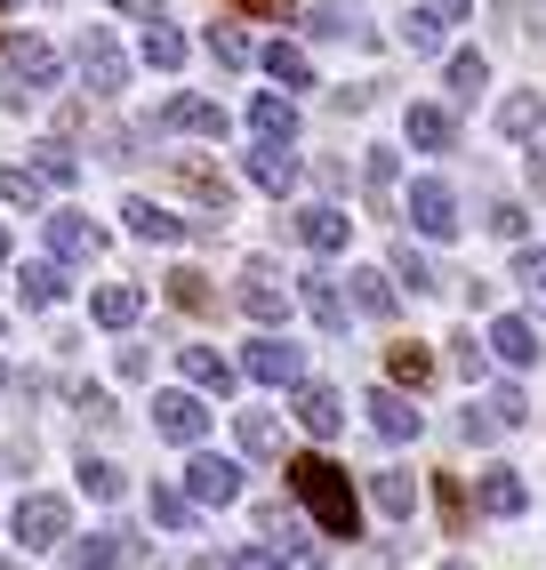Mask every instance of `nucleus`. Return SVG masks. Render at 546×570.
<instances>
[{
    "label": "nucleus",
    "instance_id": "f257e3e1",
    "mask_svg": "<svg viewBox=\"0 0 546 570\" xmlns=\"http://www.w3.org/2000/svg\"><path fill=\"white\" fill-rule=\"evenodd\" d=\"M290 490H298V507L322 522V539H362V499H354V482H345L338 459H290Z\"/></svg>",
    "mask_w": 546,
    "mask_h": 570
},
{
    "label": "nucleus",
    "instance_id": "f03ea898",
    "mask_svg": "<svg viewBox=\"0 0 546 570\" xmlns=\"http://www.w3.org/2000/svg\"><path fill=\"white\" fill-rule=\"evenodd\" d=\"M0 57H9V81H0V105H9V112H25L32 97H41V89H57V49L49 41H32V32H17V41H0Z\"/></svg>",
    "mask_w": 546,
    "mask_h": 570
},
{
    "label": "nucleus",
    "instance_id": "7ed1b4c3",
    "mask_svg": "<svg viewBox=\"0 0 546 570\" xmlns=\"http://www.w3.org/2000/svg\"><path fill=\"white\" fill-rule=\"evenodd\" d=\"M9 530H17L25 547H65V539H72V507L49 499V490H32V499L9 514Z\"/></svg>",
    "mask_w": 546,
    "mask_h": 570
},
{
    "label": "nucleus",
    "instance_id": "20e7f679",
    "mask_svg": "<svg viewBox=\"0 0 546 570\" xmlns=\"http://www.w3.org/2000/svg\"><path fill=\"white\" fill-rule=\"evenodd\" d=\"M153 426H162L169 442H185V450H193V442L209 434V402H202V386H193V394H185V386L153 394Z\"/></svg>",
    "mask_w": 546,
    "mask_h": 570
},
{
    "label": "nucleus",
    "instance_id": "39448f33",
    "mask_svg": "<svg viewBox=\"0 0 546 570\" xmlns=\"http://www.w3.org/2000/svg\"><path fill=\"white\" fill-rule=\"evenodd\" d=\"M185 490L202 507H233V499H242V466L217 459V450H193V459H185Z\"/></svg>",
    "mask_w": 546,
    "mask_h": 570
},
{
    "label": "nucleus",
    "instance_id": "423d86ee",
    "mask_svg": "<svg viewBox=\"0 0 546 570\" xmlns=\"http://www.w3.org/2000/svg\"><path fill=\"white\" fill-rule=\"evenodd\" d=\"M410 225H418L426 242H450L458 234V194H450L442 177H418L410 185Z\"/></svg>",
    "mask_w": 546,
    "mask_h": 570
},
{
    "label": "nucleus",
    "instance_id": "0eeeda50",
    "mask_svg": "<svg viewBox=\"0 0 546 570\" xmlns=\"http://www.w3.org/2000/svg\"><path fill=\"white\" fill-rule=\"evenodd\" d=\"M242 370L257 377V386H305V354L290 346V337H273V330H265L257 346L242 354Z\"/></svg>",
    "mask_w": 546,
    "mask_h": 570
},
{
    "label": "nucleus",
    "instance_id": "6e6552de",
    "mask_svg": "<svg viewBox=\"0 0 546 570\" xmlns=\"http://www.w3.org/2000/svg\"><path fill=\"white\" fill-rule=\"evenodd\" d=\"M65 562L72 570H129V562H145V539H129V530H97V539H72Z\"/></svg>",
    "mask_w": 546,
    "mask_h": 570
},
{
    "label": "nucleus",
    "instance_id": "1a4fd4ad",
    "mask_svg": "<svg viewBox=\"0 0 546 570\" xmlns=\"http://www.w3.org/2000/svg\"><path fill=\"white\" fill-rule=\"evenodd\" d=\"M233 297H242V314L265 322V330H282V322H290V289H282V274H273V265H250Z\"/></svg>",
    "mask_w": 546,
    "mask_h": 570
},
{
    "label": "nucleus",
    "instance_id": "9d476101",
    "mask_svg": "<svg viewBox=\"0 0 546 570\" xmlns=\"http://www.w3.org/2000/svg\"><path fill=\"white\" fill-rule=\"evenodd\" d=\"M169 177H177V194H193L209 217H225V209H233V185H225V169H209L202 154H177V161H169Z\"/></svg>",
    "mask_w": 546,
    "mask_h": 570
},
{
    "label": "nucleus",
    "instance_id": "9b49d317",
    "mask_svg": "<svg viewBox=\"0 0 546 570\" xmlns=\"http://www.w3.org/2000/svg\"><path fill=\"white\" fill-rule=\"evenodd\" d=\"M81 72H89V89H97V97H113V89L129 81V65H121V49H113V32H105V24L81 32Z\"/></svg>",
    "mask_w": 546,
    "mask_h": 570
},
{
    "label": "nucleus",
    "instance_id": "f8f14e48",
    "mask_svg": "<svg viewBox=\"0 0 546 570\" xmlns=\"http://www.w3.org/2000/svg\"><path fill=\"white\" fill-rule=\"evenodd\" d=\"M370 426H378L386 442H418L426 417H418V402H410L402 386H378V394H370Z\"/></svg>",
    "mask_w": 546,
    "mask_h": 570
},
{
    "label": "nucleus",
    "instance_id": "ddd939ff",
    "mask_svg": "<svg viewBox=\"0 0 546 570\" xmlns=\"http://www.w3.org/2000/svg\"><path fill=\"white\" fill-rule=\"evenodd\" d=\"M466 17V0H418V9L402 17V41L410 49H442V32Z\"/></svg>",
    "mask_w": 546,
    "mask_h": 570
},
{
    "label": "nucleus",
    "instance_id": "4468645a",
    "mask_svg": "<svg viewBox=\"0 0 546 570\" xmlns=\"http://www.w3.org/2000/svg\"><path fill=\"white\" fill-rule=\"evenodd\" d=\"M298 154H290V145H265L257 137V154H250V185H257V194H298Z\"/></svg>",
    "mask_w": 546,
    "mask_h": 570
},
{
    "label": "nucleus",
    "instance_id": "2eb2a0df",
    "mask_svg": "<svg viewBox=\"0 0 546 570\" xmlns=\"http://www.w3.org/2000/svg\"><path fill=\"white\" fill-rule=\"evenodd\" d=\"M121 217H129V234H137V242H162V249L193 234V225H185V217H169L162 202H145V194H129V202H121Z\"/></svg>",
    "mask_w": 546,
    "mask_h": 570
},
{
    "label": "nucleus",
    "instance_id": "dca6fc26",
    "mask_svg": "<svg viewBox=\"0 0 546 570\" xmlns=\"http://www.w3.org/2000/svg\"><path fill=\"white\" fill-rule=\"evenodd\" d=\"M49 249L65 257V265H97L105 257V234L89 217H49Z\"/></svg>",
    "mask_w": 546,
    "mask_h": 570
},
{
    "label": "nucleus",
    "instance_id": "f3484780",
    "mask_svg": "<svg viewBox=\"0 0 546 570\" xmlns=\"http://www.w3.org/2000/svg\"><path fill=\"white\" fill-rule=\"evenodd\" d=\"M345 234H354V217H345V209H298V242L314 257H338Z\"/></svg>",
    "mask_w": 546,
    "mask_h": 570
},
{
    "label": "nucleus",
    "instance_id": "a211bd4d",
    "mask_svg": "<svg viewBox=\"0 0 546 570\" xmlns=\"http://www.w3.org/2000/svg\"><path fill=\"white\" fill-rule=\"evenodd\" d=\"M490 354H498L506 370H530V362H538V330H530L523 314H498V322H490Z\"/></svg>",
    "mask_w": 546,
    "mask_h": 570
},
{
    "label": "nucleus",
    "instance_id": "6ab92c4d",
    "mask_svg": "<svg viewBox=\"0 0 546 570\" xmlns=\"http://www.w3.org/2000/svg\"><path fill=\"white\" fill-rule=\"evenodd\" d=\"M162 121L185 129V137H225V105H209V97H169Z\"/></svg>",
    "mask_w": 546,
    "mask_h": 570
},
{
    "label": "nucleus",
    "instance_id": "aec40b11",
    "mask_svg": "<svg viewBox=\"0 0 546 570\" xmlns=\"http://www.w3.org/2000/svg\"><path fill=\"white\" fill-rule=\"evenodd\" d=\"M298 426L314 434V442H330V434L345 426V402H338L330 386H298Z\"/></svg>",
    "mask_w": 546,
    "mask_h": 570
},
{
    "label": "nucleus",
    "instance_id": "412c9836",
    "mask_svg": "<svg viewBox=\"0 0 546 570\" xmlns=\"http://www.w3.org/2000/svg\"><path fill=\"white\" fill-rule=\"evenodd\" d=\"M177 370H185V386H202V394H233V362L209 354V346H177Z\"/></svg>",
    "mask_w": 546,
    "mask_h": 570
},
{
    "label": "nucleus",
    "instance_id": "4be33fe9",
    "mask_svg": "<svg viewBox=\"0 0 546 570\" xmlns=\"http://www.w3.org/2000/svg\"><path fill=\"white\" fill-rule=\"evenodd\" d=\"M410 145H418V154H450V145H458V121H450V112L442 105H410Z\"/></svg>",
    "mask_w": 546,
    "mask_h": 570
},
{
    "label": "nucleus",
    "instance_id": "5701e85b",
    "mask_svg": "<svg viewBox=\"0 0 546 570\" xmlns=\"http://www.w3.org/2000/svg\"><path fill=\"white\" fill-rule=\"evenodd\" d=\"M370 499H378L386 522H410V514H418V482H410L402 466H386V474H370Z\"/></svg>",
    "mask_w": 546,
    "mask_h": 570
},
{
    "label": "nucleus",
    "instance_id": "b1692460",
    "mask_svg": "<svg viewBox=\"0 0 546 570\" xmlns=\"http://www.w3.org/2000/svg\"><path fill=\"white\" fill-rule=\"evenodd\" d=\"M523 507H530V490H523V474H515V466H490V474H482V514H498V522H515Z\"/></svg>",
    "mask_w": 546,
    "mask_h": 570
},
{
    "label": "nucleus",
    "instance_id": "393cba45",
    "mask_svg": "<svg viewBox=\"0 0 546 570\" xmlns=\"http://www.w3.org/2000/svg\"><path fill=\"white\" fill-rule=\"evenodd\" d=\"M250 129H257L265 145H290V137H298V105H290V97H273V89L250 97Z\"/></svg>",
    "mask_w": 546,
    "mask_h": 570
},
{
    "label": "nucleus",
    "instance_id": "a878e982",
    "mask_svg": "<svg viewBox=\"0 0 546 570\" xmlns=\"http://www.w3.org/2000/svg\"><path fill=\"white\" fill-rule=\"evenodd\" d=\"M137 306H145V289H137V282H105V289L89 297V314H97L105 330H129V322H137Z\"/></svg>",
    "mask_w": 546,
    "mask_h": 570
},
{
    "label": "nucleus",
    "instance_id": "bb28decb",
    "mask_svg": "<svg viewBox=\"0 0 546 570\" xmlns=\"http://www.w3.org/2000/svg\"><path fill=\"white\" fill-rule=\"evenodd\" d=\"M538 129H546V97L538 89H515L498 105V137H538Z\"/></svg>",
    "mask_w": 546,
    "mask_h": 570
},
{
    "label": "nucleus",
    "instance_id": "cd10ccee",
    "mask_svg": "<svg viewBox=\"0 0 546 570\" xmlns=\"http://www.w3.org/2000/svg\"><path fill=\"white\" fill-rule=\"evenodd\" d=\"M298 297H305V314H314V322H322L330 337L345 330V289H338L330 274H305V289H298Z\"/></svg>",
    "mask_w": 546,
    "mask_h": 570
},
{
    "label": "nucleus",
    "instance_id": "c85d7f7f",
    "mask_svg": "<svg viewBox=\"0 0 546 570\" xmlns=\"http://www.w3.org/2000/svg\"><path fill=\"white\" fill-rule=\"evenodd\" d=\"M145 65H153V72H177V65H185V32H177L169 17L145 24Z\"/></svg>",
    "mask_w": 546,
    "mask_h": 570
},
{
    "label": "nucleus",
    "instance_id": "c756f323",
    "mask_svg": "<svg viewBox=\"0 0 546 570\" xmlns=\"http://www.w3.org/2000/svg\"><path fill=\"white\" fill-rule=\"evenodd\" d=\"M265 72H273L282 89H314V65H305L298 41H273V49H265Z\"/></svg>",
    "mask_w": 546,
    "mask_h": 570
},
{
    "label": "nucleus",
    "instance_id": "7c9ffc66",
    "mask_svg": "<svg viewBox=\"0 0 546 570\" xmlns=\"http://www.w3.org/2000/svg\"><path fill=\"white\" fill-rule=\"evenodd\" d=\"M193 507H202L193 490H169V482H153V522H162V530H177V539H185V530H193Z\"/></svg>",
    "mask_w": 546,
    "mask_h": 570
},
{
    "label": "nucleus",
    "instance_id": "2f4dec72",
    "mask_svg": "<svg viewBox=\"0 0 546 570\" xmlns=\"http://www.w3.org/2000/svg\"><path fill=\"white\" fill-rule=\"evenodd\" d=\"M169 306H177V314H209V306H217V297H209V274H193V265H185V274H169Z\"/></svg>",
    "mask_w": 546,
    "mask_h": 570
},
{
    "label": "nucleus",
    "instance_id": "473e14b6",
    "mask_svg": "<svg viewBox=\"0 0 546 570\" xmlns=\"http://www.w3.org/2000/svg\"><path fill=\"white\" fill-rule=\"evenodd\" d=\"M242 450L250 459H282V426H273L265 410H242Z\"/></svg>",
    "mask_w": 546,
    "mask_h": 570
},
{
    "label": "nucleus",
    "instance_id": "72a5a7b5",
    "mask_svg": "<svg viewBox=\"0 0 546 570\" xmlns=\"http://www.w3.org/2000/svg\"><path fill=\"white\" fill-rule=\"evenodd\" d=\"M354 306L370 322H394V289H386V274H354Z\"/></svg>",
    "mask_w": 546,
    "mask_h": 570
},
{
    "label": "nucleus",
    "instance_id": "f704fd0d",
    "mask_svg": "<svg viewBox=\"0 0 546 570\" xmlns=\"http://www.w3.org/2000/svg\"><path fill=\"white\" fill-rule=\"evenodd\" d=\"M386 370H394V386H426V377H435V354H426V346H394Z\"/></svg>",
    "mask_w": 546,
    "mask_h": 570
},
{
    "label": "nucleus",
    "instance_id": "c9c22d12",
    "mask_svg": "<svg viewBox=\"0 0 546 570\" xmlns=\"http://www.w3.org/2000/svg\"><path fill=\"white\" fill-rule=\"evenodd\" d=\"M25 306H65V274L57 265H25Z\"/></svg>",
    "mask_w": 546,
    "mask_h": 570
},
{
    "label": "nucleus",
    "instance_id": "e433bc0d",
    "mask_svg": "<svg viewBox=\"0 0 546 570\" xmlns=\"http://www.w3.org/2000/svg\"><path fill=\"white\" fill-rule=\"evenodd\" d=\"M450 89H458V97H482V89H490V65H482L475 49H458V57H450Z\"/></svg>",
    "mask_w": 546,
    "mask_h": 570
},
{
    "label": "nucleus",
    "instance_id": "4c0bfd02",
    "mask_svg": "<svg viewBox=\"0 0 546 570\" xmlns=\"http://www.w3.org/2000/svg\"><path fill=\"white\" fill-rule=\"evenodd\" d=\"M41 169H0V202H25V209H41Z\"/></svg>",
    "mask_w": 546,
    "mask_h": 570
},
{
    "label": "nucleus",
    "instance_id": "58836bf2",
    "mask_svg": "<svg viewBox=\"0 0 546 570\" xmlns=\"http://www.w3.org/2000/svg\"><path fill=\"white\" fill-rule=\"evenodd\" d=\"M209 57H217L225 72H242V65H250V41H242L233 24H209Z\"/></svg>",
    "mask_w": 546,
    "mask_h": 570
},
{
    "label": "nucleus",
    "instance_id": "ea45409f",
    "mask_svg": "<svg viewBox=\"0 0 546 570\" xmlns=\"http://www.w3.org/2000/svg\"><path fill=\"white\" fill-rule=\"evenodd\" d=\"M305 32H345V9H338V0H298V9H290Z\"/></svg>",
    "mask_w": 546,
    "mask_h": 570
},
{
    "label": "nucleus",
    "instance_id": "a19ab883",
    "mask_svg": "<svg viewBox=\"0 0 546 570\" xmlns=\"http://www.w3.org/2000/svg\"><path fill=\"white\" fill-rule=\"evenodd\" d=\"M394 282H410V289H442V282H435V265H426L410 242H394Z\"/></svg>",
    "mask_w": 546,
    "mask_h": 570
},
{
    "label": "nucleus",
    "instance_id": "79ce46f5",
    "mask_svg": "<svg viewBox=\"0 0 546 570\" xmlns=\"http://www.w3.org/2000/svg\"><path fill=\"white\" fill-rule=\"evenodd\" d=\"M81 490H89V499H121V466H105V459H81Z\"/></svg>",
    "mask_w": 546,
    "mask_h": 570
},
{
    "label": "nucleus",
    "instance_id": "37998d69",
    "mask_svg": "<svg viewBox=\"0 0 546 570\" xmlns=\"http://www.w3.org/2000/svg\"><path fill=\"white\" fill-rule=\"evenodd\" d=\"M32 169H41L49 185H72V177H81V161H72L65 145H41V154H32Z\"/></svg>",
    "mask_w": 546,
    "mask_h": 570
},
{
    "label": "nucleus",
    "instance_id": "c03bdc74",
    "mask_svg": "<svg viewBox=\"0 0 546 570\" xmlns=\"http://www.w3.org/2000/svg\"><path fill=\"white\" fill-rule=\"evenodd\" d=\"M362 185H370V202H386V194H394V154H386V145L362 161Z\"/></svg>",
    "mask_w": 546,
    "mask_h": 570
},
{
    "label": "nucleus",
    "instance_id": "a18cd8bd",
    "mask_svg": "<svg viewBox=\"0 0 546 570\" xmlns=\"http://www.w3.org/2000/svg\"><path fill=\"white\" fill-rule=\"evenodd\" d=\"M515 282H523V289L538 297V306H546V249H523V257H515Z\"/></svg>",
    "mask_w": 546,
    "mask_h": 570
},
{
    "label": "nucleus",
    "instance_id": "49530a36",
    "mask_svg": "<svg viewBox=\"0 0 546 570\" xmlns=\"http://www.w3.org/2000/svg\"><path fill=\"white\" fill-rule=\"evenodd\" d=\"M450 346H458V354H450L458 377H482V370H490V346H475V337H450Z\"/></svg>",
    "mask_w": 546,
    "mask_h": 570
},
{
    "label": "nucleus",
    "instance_id": "de8ad7c7",
    "mask_svg": "<svg viewBox=\"0 0 546 570\" xmlns=\"http://www.w3.org/2000/svg\"><path fill=\"white\" fill-rule=\"evenodd\" d=\"M490 417H498V426H523V417H530V402H523L515 386H498V394H490Z\"/></svg>",
    "mask_w": 546,
    "mask_h": 570
},
{
    "label": "nucleus",
    "instance_id": "09e8293b",
    "mask_svg": "<svg viewBox=\"0 0 546 570\" xmlns=\"http://www.w3.org/2000/svg\"><path fill=\"white\" fill-rule=\"evenodd\" d=\"M523 225H530V217H523L515 202H498V209H490V234H498V242H523Z\"/></svg>",
    "mask_w": 546,
    "mask_h": 570
},
{
    "label": "nucleus",
    "instance_id": "8fccbe9b",
    "mask_svg": "<svg viewBox=\"0 0 546 570\" xmlns=\"http://www.w3.org/2000/svg\"><path fill=\"white\" fill-rule=\"evenodd\" d=\"M72 410H81V417H97V426H105V417H121V410H113V394H97V386H81V394H72Z\"/></svg>",
    "mask_w": 546,
    "mask_h": 570
},
{
    "label": "nucleus",
    "instance_id": "3c124183",
    "mask_svg": "<svg viewBox=\"0 0 546 570\" xmlns=\"http://www.w3.org/2000/svg\"><path fill=\"white\" fill-rule=\"evenodd\" d=\"M225 570H290V562H282V554H273V547H242V554H233Z\"/></svg>",
    "mask_w": 546,
    "mask_h": 570
},
{
    "label": "nucleus",
    "instance_id": "603ef678",
    "mask_svg": "<svg viewBox=\"0 0 546 570\" xmlns=\"http://www.w3.org/2000/svg\"><path fill=\"white\" fill-rule=\"evenodd\" d=\"M113 9H121V17H145V24H153V17H162V0H113Z\"/></svg>",
    "mask_w": 546,
    "mask_h": 570
},
{
    "label": "nucleus",
    "instance_id": "864d4df0",
    "mask_svg": "<svg viewBox=\"0 0 546 570\" xmlns=\"http://www.w3.org/2000/svg\"><path fill=\"white\" fill-rule=\"evenodd\" d=\"M530 185L546 194V145H530Z\"/></svg>",
    "mask_w": 546,
    "mask_h": 570
},
{
    "label": "nucleus",
    "instance_id": "5fc2aeb1",
    "mask_svg": "<svg viewBox=\"0 0 546 570\" xmlns=\"http://www.w3.org/2000/svg\"><path fill=\"white\" fill-rule=\"evenodd\" d=\"M233 9H273V0H233Z\"/></svg>",
    "mask_w": 546,
    "mask_h": 570
},
{
    "label": "nucleus",
    "instance_id": "6e6d98bb",
    "mask_svg": "<svg viewBox=\"0 0 546 570\" xmlns=\"http://www.w3.org/2000/svg\"><path fill=\"white\" fill-rule=\"evenodd\" d=\"M0 265H9V225H0Z\"/></svg>",
    "mask_w": 546,
    "mask_h": 570
},
{
    "label": "nucleus",
    "instance_id": "4d7b16f0",
    "mask_svg": "<svg viewBox=\"0 0 546 570\" xmlns=\"http://www.w3.org/2000/svg\"><path fill=\"white\" fill-rule=\"evenodd\" d=\"M169 570H209V562H169Z\"/></svg>",
    "mask_w": 546,
    "mask_h": 570
},
{
    "label": "nucleus",
    "instance_id": "13d9d810",
    "mask_svg": "<svg viewBox=\"0 0 546 570\" xmlns=\"http://www.w3.org/2000/svg\"><path fill=\"white\" fill-rule=\"evenodd\" d=\"M0 570H25V562H9V554H0Z\"/></svg>",
    "mask_w": 546,
    "mask_h": 570
},
{
    "label": "nucleus",
    "instance_id": "bf43d9fd",
    "mask_svg": "<svg viewBox=\"0 0 546 570\" xmlns=\"http://www.w3.org/2000/svg\"><path fill=\"white\" fill-rule=\"evenodd\" d=\"M442 570H475V562H442Z\"/></svg>",
    "mask_w": 546,
    "mask_h": 570
},
{
    "label": "nucleus",
    "instance_id": "052dcab7",
    "mask_svg": "<svg viewBox=\"0 0 546 570\" xmlns=\"http://www.w3.org/2000/svg\"><path fill=\"white\" fill-rule=\"evenodd\" d=\"M0 386H9V370H0Z\"/></svg>",
    "mask_w": 546,
    "mask_h": 570
}]
</instances>
